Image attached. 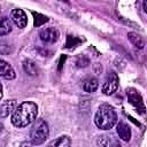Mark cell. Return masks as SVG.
Instances as JSON below:
<instances>
[{
    "mask_svg": "<svg viewBox=\"0 0 147 147\" xmlns=\"http://www.w3.org/2000/svg\"><path fill=\"white\" fill-rule=\"evenodd\" d=\"M38 106L32 101H25L18 105L11 115V123L16 127H25L36 121Z\"/></svg>",
    "mask_w": 147,
    "mask_h": 147,
    "instance_id": "cell-1",
    "label": "cell"
},
{
    "mask_svg": "<svg viewBox=\"0 0 147 147\" xmlns=\"http://www.w3.org/2000/svg\"><path fill=\"white\" fill-rule=\"evenodd\" d=\"M94 123L101 130L113 129L114 125L117 123V114L115 109L107 103L101 105L95 113Z\"/></svg>",
    "mask_w": 147,
    "mask_h": 147,
    "instance_id": "cell-2",
    "label": "cell"
},
{
    "mask_svg": "<svg viewBox=\"0 0 147 147\" xmlns=\"http://www.w3.org/2000/svg\"><path fill=\"white\" fill-rule=\"evenodd\" d=\"M49 136L48 124L44 119H37L30 130V138L34 145H41Z\"/></svg>",
    "mask_w": 147,
    "mask_h": 147,
    "instance_id": "cell-3",
    "label": "cell"
},
{
    "mask_svg": "<svg viewBox=\"0 0 147 147\" xmlns=\"http://www.w3.org/2000/svg\"><path fill=\"white\" fill-rule=\"evenodd\" d=\"M126 95H127V101L136 109V111H138L139 114L144 115L146 113V107H145V103H144L141 94L136 88L130 87V88L126 90Z\"/></svg>",
    "mask_w": 147,
    "mask_h": 147,
    "instance_id": "cell-4",
    "label": "cell"
},
{
    "mask_svg": "<svg viewBox=\"0 0 147 147\" xmlns=\"http://www.w3.org/2000/svg\"><path fill=\"white\" fill-rule=\"evenodd\" d=\"M118 83H119V79H118L117 74L116 72H110L109 76L107 77L106 82L102 85V93L106 94V95L114 94L116 92L117 87H118Z\"/></svg>",
    "mask_w": 147,
    "mask_h": 147,
    "instance_id": "cell-5",
    "label": "cell"
},
{
    "mask_svg": "<svg viewBox=\"0 0 147 147\" xmlns=\"http://www.w3.org/2000/svg\"><path fill=\"white\" fill-rule=\"evenodd\" d=\"M39 37L41 39V41L46 42V44H54L57 41L59 37H60V32L56 28H45L40 31Z\"/></svg>",
    "mask_w": 147,
    "mask_h": 147,
    "instance_id": "cell-6",
    "label": "cell"
},
{
    "mask_svg": "<svg viewBox=\"0 0 147 147\" xmlns=\"http://www.w3.org/2000/svg\"><path fill=\"white\" fill-rule=\"evenodd\" d=\"M10 17H11V21L14 22V24L16 26H18L20 29L25 28L28 24V16L25 15V13L22 9H18V8L13 9L10 13Z\"/></svg>",
    "mask_w": 147,
    "mask_h": 147,
    "instance_id": "cell-7",
    "label": "cell"
},
{
    "mask_svg": "<svg viewBox=\"0 0 147 147\" xmlns=\"http://www.w3.org/2000/svg\"><path fill=\"white\" fill-rule=\"evenodd\" d=\"M0 75L2 78L8 79V80H11L16 77V74H15L13 67L9 63H7L5 60L0 61Z\"/></svg>",
    "mask_w": 147,
    "mask_h": 147,
    "instance_id": "cell-8",
    "label": "cell"
},
{
    "mask_svg": "<svg viewBox=\"0 0 147 147\" xmlns=\"http://www.w3.org/2000/svg\"><path fill=\"white\" fill-rule=\"evenodd\" d=\"M116 131H117V134H118L119 139H122L123 141H130V139H131V129L126 123L119 122L117 124Z\"/></svg>",
    "mask_w": 147,
    "mask_h": 147,
    "instance_id": "cell-9",
    "label": "cell"
},
{
    "mask_svg": "<svg viewBox=\"0 0 147 147\" xmlns=\"http://www.w3.org/2000/svg\"><path fill=\"white\" fill-rule=\"evenodd\" d=\"M15 105H16V100H7L3 101L1 103V108H0V114H1V118H6L7 116H9V114L15 111Z\"/></svg>",
    "mask_w": 147,
    "mask_h": 147,
    "instance_id": "cell-10",
    "label": "cell"
},
{
    "mask_svg": "<svg viewBox=\"0 0 147 147\" xmlns=\"http://www.w3.org/2000/svg\"><path fill=\"white\" fill-rule=\"evenodd\" d=\"M23 69L25 71V74H28L29 76H36L38 75V67L37 64L32 61V60H25L23 62Z\"/></svg>",
    "mask_w": 147,
    "mask_h": 147,
    "instance_id": "cell-11",
    "label": "cell"
},
{
    "mask_svg": "<svg viewBox=\"0 0 147 147\" xmlns=\"http://www.w3.org/2000/svg\"><path fill=\"white\" fill-rule=\"evenodd\" d=\"M98 87H99V82H98V79H95V78H88V79H86V80L83 83V88H84V91L87 92V93H93V92H95V91L98 90Z\"/></svg>",
    "mask_w": 147,
    "mask_h": 147,
    "instance_id": "cell-12",
    "label": "cell"
},
{
    "mask_svg": "<svg viewBox=\"0 0 147 147\" xmlns=\"http://www.w3.org/2000/svg\"><path fill=\"white\" fill-rule=\"evenodd\" d=\"M127 38H129L130 42H131L133 46H136L137 48H140V49L144 48L145 42H144L142 38H141L138 33H136V32H129V33H127Z\"/></svg>",
    "mask_w": 147,
    "mask_h": 147,
    "instance_id": "cell-13",
    "label": "cell"
},
{
    "mask_svg": "<svg viewBox=\"0 0 147 147\" xmlns=\"http://www.w3.org/2000/svg\"><path fill=\"white\" fill-rule=\"evenodd\" d=\"M48 147H70V138L67 136H61L54 140Z\"/></svg>",
    "mask_w": 147,
    "mask_h": 147,
    "instance_id": "cell-14",
    "label": "cell"
},
{
    "mask_svg": "<svg viewBox=\"0 0 147 147\" xmlns=\"http://www.w3.org/2000/svg\"><path fill=\"white\" fill-rule=\"evenodd\" d=\"M11 31V24L9 22V20L7 17H2L1 18V23H0V36H6Z\"/></svg>",
    "mask_w": 147,
    "mask_h": 147,
    "instance_id": "cell-15",
    "label": "cell"
},
{
    "mask_svg": "<svg viewBox=\"0 0 147 147\" xmlns=\"http://www.w3.org/2000/svg\"><path fill=\"white\" fill-rule=\"evenodd\" d=\"M32 15H33V17H34L33 24H34V26H37V28H39V26H41V25H44L45 23L48 22V17L45 16V15H42V14H39V13L33 11Z\"/></svg>",
    "mask_w": 147,
    "mask_h": 147,
    "instance_id": "cell-16",
    "label": "cell"
},
{
    "mask_svg": "<svg viewBox=\"0 0 147 147\" xmlns=\"http://www.w3.org/2000/svg\"><path fill=\"white\" fill-rule=\"evenodd\" d=\"M98 147H111V140L107 136H101L96 140Z\"/></svg>",
    "mask_w": 147,
    "mask_h": 147,
    "instance_id": "cell-17",
    "label": "cell"
},
{
    "mask_svg": "<svg viewBox=\"0 0 147 147\" xmlns=\"http://www.w3.org/2000/svg\"><path fill=\"white\" fill-rule=\"evenodd\" d=\"M78 44H80V39H78L77 37L68 36V39H67V45H65V47H67V48H72V47H76Z\"/></svg>",
    "mask_w": 147,
    "mask_h": 147,
    "instance_id": "cell-18",
    "label": "cell"
},
{
    "mask_svg": "<svg viewBox=\"0 0 147 147\" xmlns=\"http://www.w3.org/2000/svg\"><path fill=\"white\" fill-rule=\"evenodd\" d=\"M77 67H86L87 64H88V59H86L85 56H78V59H77Z\"/></svg>",
    "mask_w": 147,
    "mask_h": 147,
    "instance_id": "cell-19",
    "label": "cell"
},
{
    "mask_svg": "<svg viewBox=\"0 0 147 147\" xmlns=\"http://www.w3.org/2000/svg\"><path fill=\"white\" fill-rule=\"evenodd\" d=\"M20 147H34V144L32 141H23L20 145Z\"/></svg>",
    "mask_w": 147,
    "mask_h": 147,
    "instance_id": "cell-20",
    "label": "cell"
},
{
    "mask_svg": "<svg viewBox=\"0 0 147 147\" xmlns=\"http://www.w3.org/2000/svg\"><path fill=\"white\" fill-rule=\"evenodd\" d=\"M144 10H145V13L147 14V0L144 1Z\"/></svg>",
    "mask_w": 147,
    "mask_h": 147,
    "instance_id": "cell-21",
    "label": "cell"
}]
</instances>
